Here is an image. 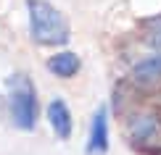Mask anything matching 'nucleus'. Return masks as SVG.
Returning a JSON list of instances; mask_svg holds the SVG:
<instances>
[{
	"label": "nucleus",
	"mask_w": 161,
	"mask_h": 155,
	"mask_svg": "<svg viewBox=\"0 0 161 155\" xmlns=\"http://www.w3.org/2000/svg\"><path fill=\"white\" fill-rule=\"evenodd\" d=\"M132 139L137 145H156L161 142V121L156 116H137L130 126Z\"/></svg>",
	"instance_id": "obj_4"
},
{
	"label": "nucleus",
	"mask_w": 161,
	"mask_h": 155,
	"mask_svg": "<svg viewBox=\"0 0 161 155\" xmlns=\"http://www.w3.org/2000/svg\"><path fill=\"white\" fill-rule=\"evenodd\" d=\"M29 11V32L37 45H66L69 42V24L64 13L48 0H26Z\"/></svg>",
	"instance_id": "obj_1"
},
{
	"label": "nucleus",
	"mask_w": 161,
	"mask_h": 155,
	"mask_svg": "<svg viewBox=\"0 0 161 155\" xmlns=\"http://www.w3.org/2000/svg\"><path fill=\"white\" fill-rule=\"evenodd\" d=\"M132 76H135V82L140 84H153L161 79V53L158 55H151L145 60H140V63L132 69Z\"/></svg>",
	"instance_id": "obj_7"
},
{
	"label": "nucleus",
	"mask_w": 161,
	"mask_h": 155,
	"mask_svg": "<svg viewBox=\"0 0 161 155\" xmlns=\"http://www.w3.org/2000/svg\"><path fill=\"white\" fill-rule=\"evenodd\" d=\"M48 71L56 74V76H61V79H71L79 71V55H74L69 50L58 53V55H53L48 60Z\"/></svg>",
	"instance_id": "obj_6"
},
{
	"label": "nucleus",
	"mask_w": 161,
	"mask_h": 155,
	"mask_svg": "<svg viewBox=\"0 0 161 155\" xmlns=\"http://www.w3.org/2000/svg\"><path fill=\"white\" fill-rule=\"evenodd\" d=\"M8 105L11 118L19 129L32 132L37 126V92L26 74H13L8 79Z\"/></svg>",
	"instance_id": "obj_2"
},
{
	"label": "nucleus",
	"mask_w": 161,
	"mask_h": 155,
	"mask_svg": "<svg viewBox=\"0 0 161 155\" xmlns=\"http://www.w3.org/2000/svg\"><path fill=\"white\" fill-rule=\"evenodd\" d=\"M151 45H158V48H161V21H156V24H153V29H151Z\"/></svg>",
	"instance_id": "obj_8"
},
{
	"label": "nucleus",
	"mask_w": 161,
	"mask_h": 155,
	"mask_svg": "<svg viewBox=\"0 0 161 155\" xmlns=\"http://www.w3.org/2000/svg\"><path fill=\"white\" fill-rule=\"evenodd\" d=\"M48 121L53 126V132L58 134V139H69L71 137V113H69V105L64 100H53L48 105Z\"/></svg>",
	"instance_id": "obj_5"
},
{
	"label": "nucleus",
	"mask_w": 161,
	"mask_h": 155,
	"mask_svg": "<svg viewBox=\"0 0 161 155\" xmlns=\"http://www.w3.org/2000/svg\"><path fill=\"white\" fill-rule=\"evenodd\" d=\"M108 152V108L100 105L92 116L90 137H87V155H106Z\"/></svg>",
	"instance_id": "obj_3"
}]
</instances>
